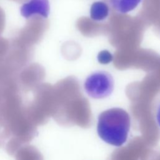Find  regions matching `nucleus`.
Returning a JSON list of instances; mask_svg holds the SVG:
<instances>
[{
	"label": "nucleus",
	"mask_w": 160,
	"mask_h": 160,
	"mask_svg": "<svg viewBox=\"0 0 160 160\" xmlns=\"http://www.w3.org/2000/svg\"><path fill=\"white\" fill-rule=\"evenodd\" d=\"M16 76H18V72L10 67L4 58H0V84Z\"/></svg>",
	"instance_id": "9d476101"
},
{
	"label": "nucleus",
	"mask_w": 160,
	"mask_h": 160,
	"mask_svg": "<svg viewBox=\"0 0 160 160\" xmlns=\"http://www.w3.org/2000/svg\"><path fill=\"white\" fill-rule=\"evenodd\" d=\"M113 55L108 50L101 51L98 56V61L101 64H108L113 61Z\"/></svg>",
	"instance_id": "9b49d317"
},
{
	"label": "nucleus",
	"mask_w": 160,
	"mask_h": 160,
	"mask_svg": "<svg viewBox=\"0 0 160 160\" xmlns=\"http://www.w3.org/2000/svg\"><path fill=\"white\" fill-rule=\"evenodd\" d=\"M155 117L157 124H158L159 127L160 128V101L158 102L156 108V112H155Z\"/></svg>",
	"instance_id": "4468645a"
},
{
	"label": "nucleus",
	"mask_w": 160,
	"mask_h": 160,
	"mask_svg": "<svg viewBox=\"0 0 160 160\" xmlns=\"http://www.w3.org/2000/svg\"><path fill=\"white\" fill-rule=\"evenodd\" d=\"M10 1H15V2H25L26 1H29V0H10Z\"/></svg>",
	"instance_id": "dca6fc26"
},
{
	"label": "nucleus",
	"mask_w": 160,
	"mask_h": 160,
	"mask_svg": "<svg viewBox=\"0 0 160 160\" xmlns=\"http://www.w3.org/2000/svg\"><path fill=\"white\" fill-rule=\"evenodd\" d=\"M130 128V116L120 108L105 110L98 118L97 132L99 137L114 146H121L127 141Z\"/></svg>",
	"instance_id": "f257e3e1"
},
{
	"label": "nucleus",
	"mask_w": 160,
	"mask_h": 160,
	"mask_svg": "<svg viewBox=\"0 0 160 160\" xmlns=\"http://www.w3.org/2000/svg\"><path fill=\"white\" fill-rule=\"evenodd\" d=\"M49 9L48 0H29L21 6L20 11L21 15L27 19L35 15L47 18L49 14Z\"/></svg>",
	"instance_id": "423d86ee"
},
{
	"label": "nucleus",
	"mask_w": 160,
	"mask_h": 160,
	"mask_svg": "<svg viewBox=\"0 0 160 160\" xmlns=\"http://www.w3.org/2000/svg\"><path fill=\"white\" fill-rule=\"evenodd\" d=\"M5 28V13L4 10L0 8V34H1Z\"/></svg>",
	"instance_id": "ddd939ff"
},
{
	"label": "nucleus",
	"mask_w": 160,
	"mask_h": 160,
	"mask_svg": "<svg viewBox=\"0 0 160 160\" xmlns=\"http://www.w3.org/2000/svg\"><path fill=\"white\" fill-rule=\"evenodd\" d=\"M114 88L113 77L105 71L93 72L86 78L84 82L86 93L94 99H102L109 96Z\"/></svg>",
	"instance_id": "f03ea898"
},
{
	"label": "nucleus",
	"mask_w": 160,
	"mask_h": 160,
	"mask_svg": "<svg viewBox=\"0 0 160 160\" xmlns=\"http://www.w3.org/2000/svg\"><path fill=\"white\" fill-rule=\"evenodd\" d=\"M4 144H5V140H4V134H3V129L0 123V148H1L2 146H4Z\"/></svg>",
	"instance_id": "2eb2a0df"
},
{
	"label": "nucleus",
	"mask_w": 160,
	"mask_h": 160,
	"mask_svg": "<svg viewBox=\"0 0 160 160\" xmlns=\"http://www.w3.org/2000/svg\"><path fill=\"white\" fill-rule=\"evenodd\" d=\"M32 54V47L24 46L12 40L4 59L10 67L14 71L18 72L29 61Z\"/></svg>",
	"instance_id": "20e7f679"
},
{
	"label": "nucleus",
	"mask_w": 160,
	"mask_h": 160,
	"mask_svg": "<svg viewBox=\"0 0 160 160\" xmlns=\"http://www.w3.org/2000/svg\"><path fill=\"white\" fill-rule=\"evenodd\" d=\"M9 46L10 44L9 41L6 38L0 36V58H4L6 56Z\"/></svg>",
	"instance_id": "f8f14e48"
},
{
	"label": "nucleus",
	"mask_w": 160,
	"mask_h": 160,
	"mask_svg": "<svg viewBox=\"0 0 160 160\" xmlns=\"http://www.w3.org/2000/svg\"><path fill=\"white\" fill-rule=\"evenodd\" d=\"M45 76V71L42 65L34 62L25 66L18 76L19 84L26 91H32L41 84Z\"/></svg>",
	"instance_id": "39448f33"
},
{
	"label": "nucleus",
	"mask_w": 160,
	"mask_h": 160,
	"mask_svg": "<svg viewBox=\"0 0 160 160\" xmlns=\"http://www.w3.org/2000/svg\"><path fill=\"white\" fill-rule=\"evenodd\" d=\"M48 21L39 15L28 19L26 25L21 28L12 40L26 46L32 47L42 38L48 28Z\"/></svg>",
	"instance_id": "7ed1b4c3"
},
{
	"label": "nucleus",
	"mask_w": 160,
	"mask_h": 160,
	"mask_svg": "<svg viewBox=\"0 0 160 160\" xmlns=\"http://www.w3.org/2000/svg\"><path fill=\"white\" fill-rule=\"evenodd\" d=\"M15 160H44L39 149L32 145L26 144L16 152Z\"/></svg>",
	"instance_id": "0eeeda50"
},
{
	"label": "nucleus",
	"mask_w": 160,
	"mask_h": 160,
	"mask_svg": "<svg viewBox=\"0 0 160 160\" xmlns=\"http://www.w3.org/2000/svg\"><path fill=\"white\" fill-rule=\"evenodd\" d=\"M90 17L96 21L106 19L109 14V8L106 3L103 1H96L93 2L90 8Z\"/></svg>",
	"instance_id": "6e6552de"
},
{
	"label": "nucleus",
	"mask_w": 160,
	"mask_h": 160,
	"mask_svg": "<svg viewBox=\"0 0 160 160\" xmlns=\"http://www.w3.org/2000/svg\"><path fill=\"white\" fill-rule=\"evenodd\" d=\"M141 0H109L111 5L118 12L128 13L136 9Z\"/></svg>",
	"instance_id": "1a4fd4ad"
}]
</instances>
